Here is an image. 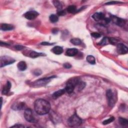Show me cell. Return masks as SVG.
<instances>
[{"mask_svg": "<svg viewBox=\"0 0 128 128\" xmlns=\"http://www.w3.org/2000/svg\"><path fill=\"white\" fill-rule=\"evenodd\" d=\"M45 55L43 53H38L37 52H35V51H31V52L29 54V56L32 58H36L39 57L40 56H43Z\"/></svg>", "mask_w": 128, "mask_h": 128, "instance_id": "cell-19", "label": "cell"}, {"mask_svg": "<svg viewBox=\"0 0 128 128\" xmlns=\"http://www.w3.org/2000/svg\"><path fill=\"white\" fill-rule=\"evenodd\" d=\"M78 53V50L75 48L69 49L66 51V55L69 57H74L77 55Z\"/></svg>", "mask_w": 128, "mask_h": 128, "instance_id": "cell-13", "label": "cell"}, {"mask_svg": "<svg viewBox=\"0 0 128 128\" xmlns=\"http://www.w3.org/2000/svg\"><path fill=\"white\" fill-rule=\"evenodd\" d=\"M80 80L78 78H74L70 80L65 87V91L68 94H71L73 92L75 88L80 82Z\"/></svg>", "mask_w": 128, "mask_h": 128, "instance_id": "cell-2", "label": "cell"}, {"mask_svg": "<svg viewBox=\"0 0 128 128\" xmlns=\"http://www.w3.org/2000/svg\"><path fill=\"white\" fill-rule=\"evenodd\" d=\"M36 112L39 115L48 114L51 110V105L49 102L44 99H38L34 103Z\"/></svg>", "mask_w": 128, "mask_h": 128, "instance_id": "cell-1", "label": "cell"}, {"mask_svg": "<svg viewBox=\"0 0 128 128\" xmlns=\"http://www.w3.org/2000/svg\"><path fill=\"white\" fill-rule=\"evenodd\" d=\"M55 77L54 76H51L49 78H45L41 79L40 80H38L37 81L34 82L33 84H32V85L34 87H42L45 86L51 81V79Z\"/></svg>", "mask_w": 128, "mask_h": 128, "instance_id": "cell-4", "label": "cell"}, {"mask_svg": "<svg viewBox=\"0 0 128 128\" xmlns=\"http://www.w3.org/2000/svg\"><path fill=\"white\" fill-rule=\"evenodd\" d=\"M111 20H112L115 24H116L120 27L123 26L125 24V21L124 20L119 18L116 16H112Z\"/></svg>", "mask_w": 128, "mask_h": 128, "instance_id": "cell-9", "label": "cell"}, {"mask_svg": "<svg viewBox=\"0 0 128 128\" xmlns=\"http://www.w3.org/2000/svg\"><path fill=\"white\" fill-rule=\"evenodd\" d=\"M66 91H65V89H61L60 90H58V91L55 92L53 95H52V97L54 99H58V98H59L61 96H62V95H63L65 93Z\"/></svg>", "mask_w": 128, "mask_h": 128, "instance_id": "cell-14", "label": "cell"}, {"mask_svg": "<svg viewBox=\"0 0 128 128\" xmlns=\"http://www.w3.org/2000/svg\"><path fill=\"white\" fill-rule=\"evenodd\" d=\"M85 86H86V83H84V82H83L80 81L78 83V84L77 85V86L76 87H78V91H81L85 87Z\"/></svg>", "mask_w": 128, "mask_h": 128, "instance_id": "cell-25", "label": "cell"}, {"mask_svg": "<svg viewBox=\"0 0 128 128\" xmlns=\"http://www.w3.org/2000/svg\"><path fill=\"white\" fill-rule=\"evenodd\" d=\"M54 3V5L55 6V7L57 8V9L60 11L62 10V5L61 4V3L59 1H53Z\"/></svg>", "mask_w": 128, "mask_h": 128, "instance_id": "cell-26", "label": "cell"}, {"mask_svg": "<svg viewBox=\"0 0 128 128\" xmlns=\"http://www.w3.org/2000/svg\"><path fill=\"white\" fill-rule=\"evenodd\" d=\"M106 42H107V38H105L103 40H102V41H101V42L100 44L101 45H104V44H106Z\"/></svg>", "mask_w": 128, "mask_h": 128, "instance_id": "cell-37", "label": "cell"}, {"mask_svg": "<svg viewBox=\"0 0 128 128\" xmlns=\"http://www.w3.org/2000/svg\"><path fill=\"white\" fill-rule=\"evenodd\" d=\"M77 7L75 6L71 5L70 6L67 8V11L69 13H74L76 12Z\"/></svg>", "mask_w": 128, "mask_h": 128, "instance_id": "cell-21", "label": "cell"}, {"mask_svg": "<svg viewBox=\"0 0 128 128\" xmlns=\"http://www.w3.org/2000/svg\"><path fill=\"white\" fill-rule=\"evenodd\" d=\"M39 13L36 11H29L27 12L24 15L25 17L28 20H33L36 19L37 16L39 15Z\"/></svg>", "mask_w": 128, "mask_h": 128, "instance_id": "cell-8", "label": "cell"}, {"mask_svg": "<svg viewBox=\"0 0 128 128\" xmlns=\"http://www.w3.org/2000/svg\"><path fill=\"white\" fill-rule=\"evenodd\" d=\"M91 35L93 37L95 38H100L101 36V34L98 33H93L91 34Z\"/></svg>", "mask_w": 128, "mask_h": 128, "instance_id": "cell-29", "label": "cell"}, {"mask_svg": "<svg viewBox=\"0 0 128 128\" xmlns=\"http://www.w3.org/2000/svg\"><path fill=\"white\" fill-rule=\"evenodd\" d=\"M12 127H13V128H14V127H15V128H24V127H25V126L22 125H20V124H16L13 126H12Z\"/></svg>", "mask_w": 128, "mask_h": 128, "instance_id": "cell-36", "label": "cell"}, {"mask_svg": "<svg viewBox=\"0 0 128 128\" xmlns=\"http://www.w3.org/2000/svg\"><path fill=\"white\" fill-rule=\"evenodd\" d=\"M109 43L110 44H113V45L115 44L117 42V41L116 40L113 39V38H110V39H109Z\"/></svg>", "mask_w": 128, "mask_h": 128, "instance_id": "cell-32", "label": "cell"}, {"mask_svg": "<svg viewBox=\"0 0 128 128\" xmlns=\"http://www.w3.org/2000/svg\"><path fill=\"white\" fill-rule=\"evenodd\" d=\"M63 66L64 67L66 68V69H70L71 67H72V66L70 64L68 63H65L63 65Z\"/></svg>", "mask_w": 128, "mask_h": 128, "instance_id": "cell-31", "label": "cell"}, {"mask_svg": "<svg viewBox=\"0 0 128 128\" xmlns=\"http://www.w3.org/2000/svg\"><path fill=\"white\" fill-rule=\"evenodd\" d=\"M119 122L120 124L123 126H127L128 124V120L126 119L123 118H119Z\"/></svg>", "mask_w": 128, "mask_h": 128, "instance_id": "cell-22", "label": "cell"}, {"mask_svg": "<svg viewBox=\"0 0 128 128\" xmlns=\"http://www.w3.org/2000/svg\"><path fill=\"white\" fill-rule=\"evenodd\" d=\"M15 62L12 58L8 56H2L1 57V68L10 65Z\"/></svg>", "mask_w": 128, "mask_h": 128, "instance_id": "cell-7", "label": "cell"}, {"mask_svg": "<svg viewBox=\"0 0 128 128\" xmlns=\"http://www.w3.org/2000/svg\"><path fill=\"white\" fill-rule=\"evenodd\" d=\"M33 73L36 76H39V75H41L42 71L39 69H37V70H35V71L33 72Z\"/></svg>", "mask_w": 128, "mask_h": 128, "instance_id": "cell-28", "label": "cell"}, {"mask_svg": "<svg viewBox=\"0 0 128 128\" xmlns=\"http://www.w3.org/2000/svg\"><path fill=\"white\" fill-rule=\"evenodd\" d=\"M50 20L52 23H56L59 20V18L56 15H52L50 16Z\"/></svg>", "mask_w": 128, "mask_h": 128, "instance_id": "cell-24", "label": "cell"}, {"mask_svg": "<svg viewBox=\"0 0 128 128\" xmlns=\"http://www.w3.org/2000/svg\"><path fill=\"white\" fill-rule=\"evenodd\" d=\"M117 52L119 54L124 55L128 53V48L123 44H118L117 45Z\"/></svg>", "mask_w": 128, "mask_h": 128, "instance_id": "cell-10", "label": "cell"}, {"mask_svg": "<svg viewBox=\"0 0 128 128\" xmlns=\"http://www.w3.org/2000/svg\"><path fill=\"white\" fill-rule=\"evenodd\" d=\"M106 96L108 101V104L109 106L113 107L116 103V100L114 94L111 90H108L106 93Z\"/></svg>", "mask_w": 128, "mask_h": 128, "instance_id": "cell-5", "label": "cell"}, {"mask_svg": "<svg viewBox=\"0 0 128 128\" xmlns=\"http://www.w3.org/2000/svg\"><path fill=\"white\" fill-rule=\"evenodd\" d=\"M14 28L13 26L8 24H3L1 26V29L3 31H10L14 29Z\"/></svg>", "mask_w": 128, "mask_h": 128, "instance_id": "cell-17", "label": "cell"}, {"mask_svg": "<svg viewBox=\"0 0 128 128\" xmlns=\"http://www.w3.org/2000/svg\"><path fill=\"white\" fill-rule=\"evenodd\" d=\"M66 14V12H65V11H63V10H60L58 12V15L60 16H63L65 15Z\"/></svg>", "mask_w": 128, "mask_h": 128, "instance_id": "cell-30", "label": "cell"}, {"mask_svg": "<svg viewBox=\"0 0 128 128\" xmlns=\"http://www.w3.org/2000/svg\"><path fill=\"white\" fill-rule=\"evenodd\" d=\"M118 3H120V2H115V1H112V2H108L106 4V5H114V4H117Z\"/></svg>", "mask_w": 128, "mask_h": 128, "instance_id": "cell-35", "label": "cell"}, {"mask_svg": "<svg viewBox=\"0 0 128 128\" xmlns=\"http://www.w3.org/2000/svg\"><path fill=\"white\" fill-rule=\"evenodd\" d=\"M114 120H115V118L114 117H112L110 118L109 119H107V120H105L103 122V124L104 125H108V124H109L111 123L112 122H113Z\"/></svg>", "mask_w": 128, "mask_h": 128, "instance_id": "cell-27", "label": "cell"}, {"mask_svg": "<svg viewBox=\"0 0 128 128\" xmlns=\"http://www.w3.org/2000/svg\"><path fill=\"white\" fill-rule=\"evenodd\" d=\"M52 52L56 55H60L63 52V49L60 46H56L53 48Z\"/></svg>", "mask_w": 128, "mask_h": 128, "instance_id": "cell-18", "label": "cell"}, {"mask_svg": "<svg viewBox=\"0 0 128 128\" xmlns=\"http://www.w3.org/2000/svg\"><path fill=\"white\" fill-rule=\"evenodd\" d=\"M11 88V84L10 82H7L6 84L4 86L2 90V94L7 95L10 91Z\"/></svg>", "mask_w": 128, "mask_h": 128, "instance_id": "cell-15", "label": "cell"}, {"mask_svg": "<svg viewBox=\"0 0 128 128\" xmlns=\"http://www.w3.org/2000/svg\"><path fill=\"white\" fill-rule=\"evenodd\" d=\"M87 61L90 63L92 64V65H95L96 64V60L94 56L91 55H89L87 57Z\"/></svg>", "mask_w": 128, "mask_h": 128, "instance_id": "cell-20", "label": "cell"}, {"mask_svg": "<svg viewBox=\"0 0 128 128\" xmlns=\"http://www.w3.org/2000/svg\"><path fill=\"white\" fill-rule=\"evenodd\" d=\"M15 47L16 50H19V51H21V50L24 49V47H23L21 45H17V46H16Z\"/></svg>", "mask_w": 128, "mask_h": 128, "instance_id": "cell-33", "label": "cell"}, {"mask_svg": "<svg viewBox=\"0 0 128 128\" xmlns=\"http://www.w3.org/2000/svg\"><path fill=\"white\" fill-rule=\"evenodd\" d=\"M71 43H72L74 45H76V46H78L81 45L82 42L81 41L80 39H78V38H74V39H72L70 41Z\"/></svg>", "mask_w": 128, "mask_h": 128, "instance_id": "cell-23", "label": "cell"}, {"mask_svg": "<svg viewBox=\"0 0 128 128\" xmlns=\"http://www.w3.org/2000/svg\"><path fill=\"white\" fill-rule=\"evenodd\" d=\"M92 18L96 21H103L105 19V15L102 13H96L92 16Z\"/></svg>", "mask_w": 128, "mask_h": 128, "instance_id": "cell-11", "label": "cell"}, {"mask_svg": "<svg viewBox=\"0 0 128 128\" xmlns=\"http://www.w3.org/2000/svg\"><path fill=\"white\" fill-rule=\"evenodd\" d=\"M17 67L18 69L21 71H25V70H26L27 68V64L24 61H21L20 62H19L18 64Z\"/></svg>", "mask_w": 128, "mask_h": 128, "instance_id": "cell-16", "label": "cell"}, {"mask_svg": "<svg viewBox=\"0 0 128 128\" xmlns=\"http://www.w3.org/2000/svg\"><path fill=\"white\" fill-rule=\"evenodd\" d=\"M24 117L27 121L30 123L36 122V120L34 117L33 112L30 108H27V109L25 110L24 112Z\"/></svg>", "mask_w": 128, "mask_h": 128, "instance_id": "cell-6", "label": "cell"}, {"mask_svg": "<svg viewBox=\"0 0 128 128\" xmlns=\"http://www.w3.org/2000/svg\"><path fill=\"white\" fill-rule=\"evenodd\" d=\"M25 104L24 103H23V102H20V103L13 104V105L12 107V109L16 111L21 110L24 109V108H25Z\"/></svg>", "mask_w": 128, "mask_h": 128, "instance_id": "cell-12", "label": "cell"}, {"mask_svg": "<svg viewBox=\"0 0 128 128\" xmlns=\"http://www.w3.org/2000/svg\"><path fill=\"white\" fill-rule=\"evenodd\" d=\"M68 123L70 127H77L82 124V120L77 115L75 114L68 119Z\"/></svg>", "mask_w": 128, "mask_h": 128, "instance_id": "cell-3", "label": "cell"}, {"mask_svg": "<svg viewBox=\"0 0 128 128\" xmlns=\"http://www.w3.org/2000/svg\"><path fill=\"white\" fill-rule=\"evenodd\" d=\"M42 45H44V46H52L53 45V44L52 43H47V42H43L41 43Z\"/></svg>", "mask_w": 128, "mask_h": 128, "instance_id": "cell-34", "label": "cell"}]
</instances>
